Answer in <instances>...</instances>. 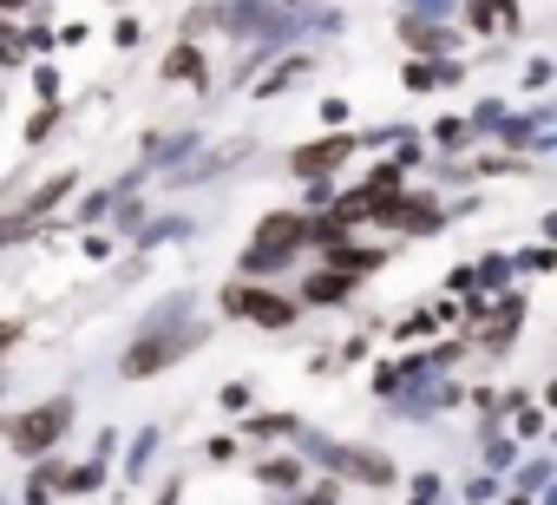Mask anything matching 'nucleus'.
I'll use <instances>...</instances> for the list:
<instances>
[{
	"label": "nucleus",
	"instance_id": "4",
	"mask_svg": "<svg viewBox=\"0 0 557 505\" xmlns=\"http://www.w3.org/2000/svg\"><path fill=\"white\" fill-rule=\"evenodd\" d=\"M0 8H21V0H0Z\"/></svg>",
	"mask_w": 557,
	"mask_h": 505
},
{
	"label": "nucleus",
	"instance_id": "1",
	"mask_svg": "<svg viewBox=\"0 0 557 505\" xmlns=\"http://www.w3.org/2000/svg\"><path fill=\"white\" fill-rule=\"evenodd\" d=\"M60 427H66V401H47V407L21 414V420L8 427V440H14L21 453H47V446L60 440Z\"/></svg>",
	"mask_w": 557,
	"mask_h": 505
},
{
	"label": "nucleus",
	"instance_id": "2",
	"mask_svg": "<svg viewBox=\"0 0 557 505\" xmlns=\"http://www.w3.org/2000/svg\"><path fill=\"white\" fill-rule=\"evenodd\" d=\"M342 158H348V138H329V145L296 151V171H329V164H342Z\"/></svg>",
	"mask_w": 557,
	"mask_h": 505
},
{
	"label": "nucleus",
	"instance_id": "3",
	"mask_svg": "<svg viewBox=\"0 0 557 505\" xmlns=\"http://www.w3.org/2000/svg\"><path fill=\"white\" fill-rule=\"evenodd\" d=\"M197 66H203V60L184 47V53H171V66H164V73H171V79H197Z\"/></svg>",
	"mask_w": 557,
	"mask_h": 505
}]
</instances>
